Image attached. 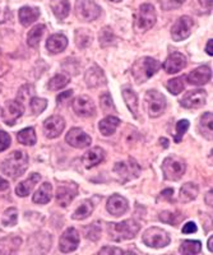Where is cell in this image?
I'll use <instances>...</instances> for the list:
<instances>
[{"label":"cell","mask_w":213,"mask_h":255,"mask_svg":"<svg viewBox=\"0 0 213 255\" xmlns=\"http://www.w3.org/2000/svg\"><path fill=\"white\" fill-rule=\"evenodd\" d=\"M199 3L203 4L207 12L212 10V0H199Z\"/></svg>","instance_id":"cell-52"},{"label":"cell","mask_w":213,"mask_h":255,"mask_svg":"<svg viewBox=\"0 0 213 255\" xmlns=\"http://www.w3.org/2000/svg\"><path fill=\"white\" fill-rule=\"evenodd\" d=\"M69 83V77L65 76V74H58V76L52 77L49 81V85H47V88L50 91H58V89L64 88L65 85Z\"/></svg>","instance_id":"cell-35"},{"label":"cell","mask_w":213,"mask_h":255,"mask_svg":"<svg viewBox=\"0 0 213 255\" xmlns=\"http://www.w3.org/2000/svg\"><path fill=\"white\" fill-rule=\"evenodd\" d=\"M189 127H190V123L188 120H180L176 124V135H175V142L179 143L180 140L183 139L184 134L188 131Z\"/></svg>","instance_id":"cell-44"},{"label":"cell","mask_w":213,"mask_h":255,"mask_svg":"<svg viewBox=\"0 0 213 255\" xmlns=\"http://www.w3.org/2000/svg\"><path fill=\"white\" fill-rule=\"evenodd\" d=\"M28 167V156L23 151H14L10 153L1 165V171L9 177L22 176Z\"/></svg>","instance_id":"cell-1"},{"label":"cell","mask_w":213,"mask_h":255,"mask_svg":"<svg viewBox=\"0 0 213 255\" xmlns=\"http://www.w3.org/2000/svg\"><path fill=\"white\" fill-rule=\"evenodd\" d=\"M101 8L94 0H77L76 15L83 22H92L98 18Z\"/></svg>","instance_id":"cell-8"},{"label":"cell","mask_w":213,"mask_h":255,"mask_svg":"<svg viewBox=\"0 0 213 255\" xmlns=\"http://www.w3.org/2000/svg\"><path fill=\"white\" fill-rule=\"evenodd\" d=\"M206 203H207V206H212V190L208 191L207 195H206Z\"/></svg>","instance_id":"cell-55"},{"label":"cell","mask_w":213,"mask_h":255,"mask_svg":"<svg viewBox=\"0 0 213 255\" xmlns=\"http://www.w3.org/2000/svg\"><path fill=\"white\" fill-rule=\"evenodd\" d=\"M52 198V186L50 182H43L35 193L34 202L37 204H46L51 201Z\"/></svg>","instance_id":"cell-28"},{"label":"cell","mask_w":213,"mask_h":255,"mask_svg":"<svg viewBox=\"0 0 213 255\" xmlns=\"http://www.w3.org/2000/svg\"><path fill=\"white\" fill-rule=\"evenodd\" d=\"M201 131L203 135L211 139L212 138V113H204L201 118Z\"/></svg>","instance_id":"cell-36"},{"label":"cell","mask_w":213,"mask_h":255,"mask_svg":"<svg viewBox=\"0 0 213 255\" xmlns=\"http://www.w3.org/2000/svg\"><path fill=\"white\" fill-rule=\"evenodd\" d=\"M120 120L115 116H107V118L102 119L98 124V128H100V131L102 135L105 137H109V135H113L115 133L116 128L119 127Z\"/></svg>","instance_id":"cell-26"},{"label":"cell","mask_w":213,"mask_h":255,"mask_svg":"<svg viewBox=\"0 0 213 255\" xmlns=\"http://www.w3.org/2000/svg\"><path fill=\"white\" fill-rule=\"evenodd\" d=\"M8 188H9V184H8V181L0 177V191L5 190V189H8Z\"/></svg>","instance_id":"cell-54"},{"label":"cell","mask_w":213,"mask_h":255,"mask_svg":"<svg viewBox=\"0 0 213 255\" xmlns=\"http://www.w3.org/2000/svg\"><path fill=\"white\" fill-rule=\"evenodd\" d=\"M160 142H162V146H164L165 148H166V147L169 146V144H168V139H165V138H161V139H160Z\"/></svg>","instance_id":"cell-57"},{"label":"cell","mask_w":213,"mask_h":255,"mask_svg":"<svg viewBox=\"0 0 213 255\" xmlns=\"http://www.w3.org/2000/svg\"><path fill=\"white\" fill-rule=\"evenodd\" d=\"M162 222L165 223H170V225L176 226L180 221H183L184 216L181 213H172V212H168V211H165L160 214L159 217Z\"/></svg>","instance_id":"cell-38"},{"label":"cell","mask_w":213,"mask_h":255,"mask_svg":"<svg viewBox=\"0 0 213 255\" xmlns=\"http://www.w3.org/2000/svg\"><path fill=\"white\" fill-rule=\"evenodd\" d=\"M68 46V39L64 35L56 34L52 35L47 39V42H46V49L47 51H50L51 54H59V52L64 51Z\"/></svg>","instance_id":"cell-23"},{"label":"cell","mask_w":213,"mask_h":255,"mask_svg":"<svg viewBox=\"0 0 213 255\" xmlns=\"http://www.w3.org/2000/svg\"><path fill=\"white\" fill-rule=\"evenodd\" d=\"M186 67V58L180 52H172L164 63V69L166 73L175 74Z\"/></svg>","instance_id":"cell-19"},{"label":"cell","mask_w":213,"mask_h":255,"mask_svg":"<svg viewBox=\"0 0 213 255\" xmlns=\"http://www.w3.org/2000/svg\"><path fill=\"white\" fill-rule=\"evenodd\" d=\"M147 113L151 118H159L166 109V98L162 93L156 89H151L144 96Z\"/></svg>","instance_id":"cell-5"},{"label":"cell","mask_w":213,"mask_h":255,"mask_svg":"<svg viewBox=\"0 0 213 255\" xmlns=\"http://www.w3.org/2000/svg\"><path fill=\"white\" fill-rule=\"evenodd\" d=\"M45 26L43 25H37L36 27H34L32 30L28 32L27 35V43L31 47H37L39 43L41 41V37H43V32H45Z\"/></svg>","instance_id":"cell-31"},{"label":"cell","mask_w":213,"mask_h":255,"mask_svg":"<svg viewBox=\"0 0 213 255\" xmlns=\"http://www.w3.org/2000/svg\"><path fill=\"white\" fill-rule=\"evenodd\" d=\"M100 235H101V226L100 223H97V222H94V223H92V225H89L88 227L85 228V237L89 239V240L96 241L97 239H100Z\"/></svg>","instance_id":"cell-42"},{"label":"cell","mask_w":213,"mask_h":255,"mask_svg":"<svg viewBox=\"0 0 213 255\" xmlns=\"http://www.w3.org/2000/svg\"><path fill=\"white\" fill-rule=\"evenodd\" d=\"M52 10H54L55 17L58 19H64L68 14H69V1L68 0H59L58 3H55L51 5Z\"/></svg>","instance_id":"cell-34"},{"label":"cell","mask_w":213,"mask_h":255,"mask_svg":"<svg viewBox=\"0 0 213 255\" xmlns=\"http://www.w3.org/2000/svg\"><path fill=\"white\" fill-rule=\"evenodd\" d=\"M80 245V234L76 228L70 227L64 231L59 241V248L63 253H72Z\"/></svg>","instance_id":"cell-13"},{"label":"cell","mask_w":213,"mask_h":255,"mask_svg":"<svg viewBox=\"0 0 213 255\" xmlns=\"http://www.w3.org/2000/svg\"><path fill=\"white\" fill-rule=\"evenodd\" d=\"M128 208H129L128 201L119 194L111 195V197L109 198V201H107V206H106L107 212L115 217L123 216V214L128 211Z\"/></svg>","instance_id":"cell-18"},{"label":"cell","mask_w":213,"mask_h":255,"mask_svg":"<svg viewBox=\"0 0 213 255\" xmlns=\"http://www.w3.org/2000/svg\"><path fill=\"white\" fill-rule=\"evenodd\" d=\"M139 230L140 225L134 219H127V221L119 222V223H109L107 225L109 236L114 241H124L134 239Z\"/></svg>","instance_id":"cell-2"},{"label":"cell","mask_w":213,"mask_h":255,"mask_svg":"<svg viewBox=\"0 0 213 255\" xmlns=\"http://www.w3.org/2000/svg\"><path fill=\"white\" fill-rule=\"evenodd\" d=\"M211 78H212V70L207 65L197 68L193 72H190V74L188 76L189 83L194 85H206V83L210 82Z\"/></svg>","instance_id":"cell-20"},{"label":"cell","mask_w":213,"mask_h":255,"mask_svg":"<svg viewBox=\"0 0 213 255\" xmlns=\"http://www.w3.org/2000/svg\"><path fill=\"white\" fill-rule=\"evenodd\" d=\"M206 52H207L208 55H211V56L213 55V40H210V41L207 42V46H206Z\"/></svg>","instance_id":"cell-53"},{"label":"cell","mask_w":213,"mask_h":255,"mask_svg":"<svg viewBox=\"0 0 213 255\" xmlns=\"http://www.w3.org/2000/svg\"><path fill=\"white\" fill-rule=\"evenodd\" d=\"M115 41V36H114L113 31L109 27H104L100 32V42L102 46H109L114 43Z\"/></svg>","instance_id":"cell-41"},{"label":"cell","mask_w":213,"mask_h":255,"mask_svg":"<svg viewBox=\"0 0 213 255\" xmlns=\"http://www.w3.org/2000/svg\"><path fill=\"white\" fill-rule=\"evenodd\" d=\"M100 105L105 113H107V111H115V106H114L113 98H111V96H110L109 93H105L101 96Z\"/></svg>","instance_id":"cell-45"},{"label":"cell","mask_w":213,"mask_h":255,"mask_svg":"<svg viewBox=\"0 0 213 255\" xmlns=\"http://www.w3.org/2000/svg\"><path fill=\"white\" fill-rule=\"evenodd\" d=\"M110 1H114V3H118V1H122V0H110Z\"/></svg>","instance_id":"cell-58"},{"label":"cell","mask_w":213,"mask_h":255,"mask_svg":"<svg viewBox=\"0 0 213 255\" xmlns=\"http://www.w3.org/2000/svg\"><path fill=\"white\" fill-rule=\"evenodd\" d=\"M185 76L177 77V78H173L171 81H169L168 83V89L172 94H179L180 92H183L185 88Z\"/></svg>","instance_id":"cell-37"},{"label":"cell","mask_w":213,"mask_h":255,"mask_svg":"<svg viewBox=\"0 0 213 255\" xmlns=\"http://www.w3.org/2000/svg\"><path fill=\"white\" fill-rule=\"evenodd\" d=\"M185 161L177 156H170V157L165 158L161 166L165 179L171 180V181H177V180L181 179L184 172H185Z\"/></svg>","instance_id":"cell-4"},{"label":"cell","mask_w":213,"mask_h":255,"mask_svg":"<svg viewBox=\"0 0 213 255\" xmlns=\"http://www.w3.org/2000/svg\"><path fill=\"white\" fill-rule=\"evenodd\" d=\"M123 97H124L127 106L129 107L130 113L135 119L138 118V97L135 92L130 88V87H124L123 88Z\"/></svg>","instance_id":"cell-29"},{"label":"cell","mask_w":213,"mask_h":255,"mask_svg":"<svg viewBox=\"0 0 213 255\" xmlns=\"http://www.w3.org/2000/svg\"><path fill=\"white\" fill-rule=\"evenodd\" d=\"M10 146V137L9 134L5 131L0 130V152L5 151Z\"/></svg>","instance_id":"cell-46"},{"label":"cell","mask_w":213,"mask_h":255,"mask_svg":"<svg viewBox=\"0 0 213 255\" xmlns=\"http://www.w3.org/2000/svg\"><path fill=\"white\" fill-rule=\"evenodd\" d=\"M74 113L82 118H92L96 115V106L93 101L87 96H80L73 102Z\"/></svg>","instance_id":"cell-16"},{"label":"cell","mask_w":213,"mask_h":255,"mask_svg":"<svg viewBox=\"0 0 213 255\" xmlns=\"http://www.w3.org/2000/svg\"><path fill=\"white\" fill-rule=\"evenodd\" d=\"M91 40H92L91 35H89L85 30H80L76 32L77 46L81 47V49H85V47H87V46L91 43Z\"/></svg>","instance_id":"cell-39"},{"label":"cell","mask_w":213,"mask_h":255,"mask_svg":"<svg viewBox=\"0 0 213 255\" xmlns=\"http://www.w3.org/2000/svg\"><path fill=\"white\" fill-rule=\"evenodd\" d=\"M17 219H18V212L15 208H8V210L4 212V216L1 222H3L4 226H14L17 223Z\"/></svg>","instance_id":"cell-40"},{"label":"cell","mask_w":213,"mask_h":255,"mask_svg":"<svg viewBox=\"0 0 213 255\" xmlns=\"http://www.w3.org/2000/svg\"><path fill=\"white\" fill-rule=\"evenodd\" d=\"M85 85H88L89 88H96V87H102L107 83L106 76H105L104 70L98 68L97 65H93V67L89 68L87 72H85Z\"/></svg>","instance_id":"cell-17"},{"label":"cell","mask_w":213,"mask_h":255,"mask_svg":"<svg viewBox=\"0 0 213 255\" xmlns=\"http://www.w3.org/2000/svg\"><path fill=\"white\" fill-rule=\"evenodd\" d=\"M197 225H195L194 222H188L186 225H184L183 227V234H195L197 232Z\"/></svg>","instance_id":"cell-49"},{"label":"cell","mask_w":213,"mask_h":255,"mask_svg":"<svg viewBox=\"0 0 213 255\" xmlns=\"http://www.w3.org/2000/svg\"><path fill=\"white\" fill-rule=\"evenodd\" d=\"M46 106H47V101L43 100V98H40V97L31 98V109H32L34 114H36V115L43 113V110L46 109Z\"/></svg>","instance_id":"cell-43"},{"label":"cell","mask_w":213,"mask_h":255,"mask_svg":"<svg viewBox=\"0 0 213 255\" xmlns=\"http://www.w3.org/2000/svg\"><path fill=\"white\" fill-rule=\"evenodd\" d=\"M73 96V91L72 89H69V91H65L63 92V93H60L58 96V98H56V101H58V103H63L65 100H68V98H70Z\"/></svg>","instance_id":"cell-50"},{"label":"cell","mask_w":213,"mask_h":255,"mask_svg":"<svg viewBox=\"0 0 213 255\" xmlns=\"http://www.w3.org/2000/svg\"><path fill=\"white\" fill-rule=\"evenodd\" d=\"M207 101V92L204 89H194L190 91L180 101V105L185 109H199L204 106Z\"/></svg>","instance_id":"cell-12"},{"label":"cell","mask_w":213,"mask_h":255,"mask_svg":"<svg viewBox=\"0 0 213 255\" xmlns=\"http://www.w3.org/2000/svg\"><path fill=\"white\" fill-rule=\"evenodd\" d=\"M198 191L199 188L197 184L194 182H186L181 186L180 189V194H179V199L183 203H188V202H192L194 201L197 195H198Z\"/></svg>","instance_id":"cell-27"},{"label":"cell","mask_w":213,"mask_h":255,"mask_svg":"<svg viewBox=\"0 0 213 255\" xmlns=\"http://www.w3.org/2000/svg\"><path fill=\"white\" fill-rule=\"evenodd\" d=\"M92 212H93V204H92V202L85 201L81 203V206L78 207L76 211H74L72 218L81 221V219H85L88 216H91Z\"/></svg>","instance_id":"cell-30"},{"label":"cell","mask_w":213,"mask_h":255,"mask_svg":"<svg viewBox=\"0 0 213 255\" xmlns=\"http://www.w3.org/2000/svg\"><path fill=\"white\" fill-rule=\"evenodd\" d=\"M170 235L160 227H151L143 234V243L153 249H161L170 244Z\"/></svg>","instance_id":"cell-6"},{"label":"cell","mask_w":213,"mask_h":255,"mask_svg":"<svg viewBox=\"0 0 213 255\" xmlns=\"http://www.w3.org/2000/svg\"><path fill=\"white\" fill-rule=\"evenodd\" d=\"M193 28V19L188 15L180 17L171 28V37L173 41H183L190 36Z\"/></svg>","instance_id":"cell-10"},{"label":"cell","mask_w":213,"mask_h":255,"mask_svg":"<svg viewBox=\"0 0 213 255\" xmlns=\"http://www.w3.org/2000/svg\"><path fill=\"white\" fill-rule=\"evenodd\" d=\"M185 0H164L162 3V6L164 9L169 10V9H175V8H179L180 5H183Z\"/></svg>","instance_id":"cell-47"},{"label":"cell","mask_w":213,"mask_h":255,"mask_svg":"<svg viewBox=\"0 0 213 255\" xmlns=\"http://www.w3.org/2000/svg\"><path fill=\"white\" fill-rule=\"evenodd\" d=\"M77 186L74 184H69L68 186H59L56 191V203L60 207H67L73 201V198L77 195Z\"/></svg>","instance_id":"cell-21"},{"label":"cell","mask_w":213,"mask_h":255,"mask_svg":"<svg viewBox=\"0 0 213 255\" xmlns=\"http://www.w3.org/2000/svg\"><path fill=\"white\" fill-rule=\"evenodd\" d=\"M212 244H213V237L211 236V239H210V240H208V250H210L211 253L213 252V246H212Z\"/></svg>","instance_id":"cell-56"},{"label":"cell","mask_w":213,"mask_h":255,"mask_svg":"<svg viewBox=\"0 0 213 255\" xmlns=\"http://www.w3.org/2000/svg\"><path fill=\"white\" fill-rule=\"evenodd\" d=\"M105 152L101 147H93V148L88 149L83 156V164L87 169H92V167L97 166L98 164L104 161Z\"/></svg>","instance_id":"cell-22"},{"label":"cell","mask_w":213,"mask_h":255,"mask_svg":"<svg viewBox=\"0 0 213 255\" xmlns=\"http://www.w3.org/2000/svg\"><path fill=\"white\" fill-rule=\"evenodd\" d=\"M17 139L19 143L25 144V146H34L36 143V133H35L34 128H26L17 134Z\"/></svg>","instance_id":"cell-32"},{"label":"cell","mask_w":213,"mask_h":255,"mask_svg":"<svg viewBox=\"0 0 213 255\" xmlns=\"http://www.w3.org/2000/svg\"><path fill=\"white\" fill-rule=\"evenodd\" d=\"M65 140L69 146L74 147V148H85L91 144L92 139L88 134H85L82 129L80 128H73L68 131Z\"/></svg>","instance_id":"cell-15"},{"label":"cell","mask_w":213,"mask_h":255,"mask_svg":"<svg viewBox=\"0 0 213 255\" xmlns=\"http://www.w3.org/2000/svg\"><path fill=\"white\" fill-rule=\"evenodd\" d=\"M40 17V10L37 8H32V6H23L18 12V18L21 21L22 26L28 27L37 21V18Z\"/></svg>","instance_id":"cell-25"},{"label":"cell","mask_w":213,"mask_h":255,"mask_svg":"<svg viewBox=\"0 0 213 255\" xmlns=\"http://www.w3.org/2000/svg\"><path fill=\"white\" fill-rule=\"evenodd\" d=\"M100 254H109V255H119V254H124L122 249L119 248H109V246H105L102 249L100 250Z\"/></svg>","instance_id":"cell-48"},{"label":"cell","mask_w":213,"mask_h":255,"mask_svg":"<svg viewBox=\"0 0 213 255\" xmlns=\"http://www.w3.org/2000/svg\"><path fill=\"white\" fill-rule=\"evenodd\" d=\"M172 193H173L172 189H165L161 194H160L159 199H168V201H170L171 198H172Z\"/></svg>","instance_id":"cell-51"},{"label":"cell","mask_w":213,"mask_h":255,"mask_svg":"<svg viewBox=\"0 0 213 255\" xmlns=\"http://www.w3.org/2000/svg\"><path fill=\"white\" fill-rule=\"evenodd\" d=\"M65 128L64 119L59 115L50 116L49 119H46L43 123V133L47 138L54 139V138L59 137Z\"/></svg>","instance_id":"cell-14"},{"label":"cell","mask_w":213,"mask_h":255,"mask_svg":"<svg viewBox=\"0 0 213 255\" xmlns=\"http://www.w3.org/2000/svg\"><path fill=\"white\" fill-rule=\"evenodd\" d=\"M160 68H161V64L156 59L144 56V58H140L139 60H137L133 64L131 74H133L134 79L137 81V83H144L151 77L155 76Z\"/></svg>","instance_id":"cell-3"},{"label":"cell","mask_w":213,"mask_h":255,"mask_svg":"<svg viewBox=\"0 0 213 255\" xmlns=\"http://www.w3.org/2000/svg\"><path fill=\"white\" fill-rule=\"evenodd\" d=\"M41 180V175L40 173H31V176L28 177L27 180L25 181L19 182L17 188H15V193L18 197H27L30 194L31 191L34 190V188L36 186V184Z\"/></svg>","instance_id":"cell-24"},{"label":"cell","mask_w":213,"mask_h":255,"mask_svg":"<svg viewBox=\"0 0 213 255\" xmlns=\"http://www.w3.org/2000/svg\"><path fill=\"white\" fill-rule=\"evenodd\" d=\"M23 105L19 102L18 100H10L6 101L5 106H4L3 110V120L6 125H12L15 124V122L23 115Z\"/></svg>","instance_id":"cell-11"},{"label":"cell","mask_w":213,"mask_h":255,"mask_svg":"<svg viewBox=\"0 0 213 255\" xmlns=\"http://www.w3.org/2000/svg\"><path fill=\"white\" fill-rule=\"evenodd\" d=\"M114 172L118 175L119 180L122 182H127L129 180H133L139 176L140 169L137 165V162L129 158L127 162H119L114 167Z\"/></svg>","instance_id":"cell-9"},{"label":"cell","mask_w":213,"mask_h":255,"mask_svg":"<svg viewBox=\"0 0 213 255\" xmlns=\"http://www.w3.org/2000/svg\"><path fill=\"white\" fill-rule=\"evenodd\" d=\"M202 250L201 241L195 240H185L180 245V253L184 255L186 254H198Z\"/></svg>","instance_id":"cell-33"},{"label":"cell","mask_w":213,"mask_h":255,"mask_svg":"<svg viewBox=\"0 0 213 255\" xmlns=\"http://www.w3.org/2000/svg\"><path fill=\"white\" fill-rule=\"evenodd\" d=\"M156 23V10L152 4H142L135 18V28L140 32L151 30Z\"/></svg>","instance_id":"cell-7"}]
</instances>
